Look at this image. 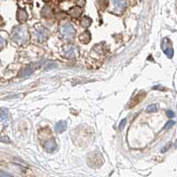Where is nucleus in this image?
Instances as JSON below:
<instances>
[{
    "instance_id": "9d476101",
    "label": "nucleus",
    "mask_w": 177,
    "mask_h": 177,
    "mask_svg": "<svg viewBox=\"0 0 177 177\" xmlns=\"http://www.w3.org/2000/svg\"><path fill=\"white\" fill-rule=\"evenodd\" d=\"M79 39L83 44H88V42L90 41V33L88 32V30H86L85 32L81 34V36H79Z\"/></svg>"
},
{
    "instance_id": "f257e3e1",
    "label": "nucleus",
    "mask_w": 177,
    "mask_h": 177,
    "mask_svg": "<svg viewBox=\"0 0 177 177\" xmlns=\"http://www.w3.org/2000/svg\"><path fill=\"white\" fill-rule=\"evenodd\" d=\"M12 37L18 44H25L29 39V34L27 28L25 27H16L12 32Z\"/></svg>"
},
{
    "instance_id": "7ed1b4c3",
    "label": "nucleus",
    "mask_w": 177,
    "mask_h": 177,
    "mask_svg": "<svg viewBox=\"0 0 177 177\" xmlns=\"http://www.w3.org/2000/svg\"><path fill=\"white\" fill-rule=\"evenodd\" d=\"M161 47H162L163 51L165 52V54L169 59H172L173 55H174V50H173V47H172L171 41L168 38H164L162 44H161Z\"/></svg>"
},
{
    "instance_id": "6ab92c4d",
    "label": "nucleus",
    "mask_w": 177,
    "mask_h": 177,
    "mask_svg": "<svg viewBox=\"0 0 177 177\" xmlns=\"http://www.w3.org/2000/svg\"><path fill=\"white\" fill-rule=\"evenodd\" d=\"M166 115L169 117V118H172V117L175 116V112L171 110H168L166 112Z\"/></svg>"
},
{
    "instance_id": "6e6552de",
    "label": "nucleus",
    "mask_w": 177,
    "mask_h": 177,
    "mask_svg": "<svg viewBox=\"0 0 177 177\" xmlns=\"http://www.w3.org/2000/svg\"><path fill=\"white\" fill-rule=\"evenodd\" d=\"M28 19V13L27 12L23 9H19L18 10V12H17V20L19 21V22L21 23H23L27 21Z\"/></svg>"
},
{
    "instance_id": "39448f33",
    "label": "nucleus",
    "mask_w": 177,
    "mask_h": 177,
    "mask_svg": "<svg viewBox=\"0 0 177 177\" xmlns=\"http://www.w3.org/2000/svg\"><path fill=\"white\" fill-rule=\"evenodd\" d=\"M114 9L118 12H123L127 7V0H112Z\"/></svg>"
},
{
    "instance_id": "1a4fd4ad",
    "label": "nucleus",
    "mask_w": 177,
    "mask_h": 177,
    "mask_svg": "<svg viewBox=\"0 0 177 177\" xmlns=\"http://www.w3.org/2000/svg\"><path fill=\"white\" fill-rule=\"evenodd\" d=\"M66 129V122L65 121H60L59 122H57V124L55 125V130L58 133L64 132Z\"/></svg>"
},
{
    "instance_id": "20e7f679",
    "label": "nucleus",
    "mask_w": 177,
    "mask_h": 177,
    "mask_svg": "<svg viewBox=\"0 0 177 177\" xmlns=\"http://www.w3.org/2000/svg\"><path fill=\"white\" fill-rule=\"evenodd\" d=\"M48 37V31L42 26H39V28H36V38L40 43L44 42Z\"/></svg>"
},
{
    "instance_id": "b1692460",
    "label": "nucleus",
    "mask_w": 177,
    "mask_h": 177,
    "mask_svg": "<svg viewBox=\"0 0 177 177\" xmlns=\"http://www.w3.org/2000/svg\"><path fill=\"white\" fill-rule=\"evenodd\" d=\"M176 142H177V141H176Z\"/></svg>"
},
{
    "instance_id": "4468645a",
    "label": "nucleus",
    "mask_w": 177,
    "mask_h": 177,
    "mask_svg": "<svg viewBox=\"0 0 177 177\" xmlns=\"http://www.w3.org/2000/svg\"><path fill=\"white\" fill-rule=\"evenodd\" d=\"M157 110H158V108H157V105L152 104V105H150L149 106L147 107L146 112H156Z\"/></svg>"
},
{
    "instance_id": "f03ea898",
    "label": "nucleus",
    "mask_w": 177,
    "mask_h": 177,
    "mask_svg": "<svg viewBox=\"0 0 177 177\" xmlns=\"http://www.w3.org/2000/svg\"><path fill=\"white\" fill-rule=\"evenodd\" d=\"M60 32L61 36L65 39H71L75 34V29L74 28L71 23L66 22L64 24H62L60 28Z\"/></svg>"
},
{
    "instance_id": "0eeeda50",
    "label": "nucleus",
    "mask_w": 177,
    "mask_h": 177,
    "mask_svg": "<svg viewBox=\"0 0 177 177\" xmlns=\"http://www.w3.org/2000/svg\"><path fill=\"white\" fill-rule=\"evenodd\" d=\"M68 12L74 18H78L79 16H81V14L83 13V9L80 6H74L68 11Z\"/></svg>"
},
{
    "instance_id": "9b49d317",
    "label": "nucleus",
    "mask_w": 177,
    "mask_h": 177,
    "mask_svg": "<svg viewBox=\"0 0 177 177\" xmlns=\"http://www.w3.org/2000/svg\"><path fill=\"white\" fill-rule=\"evenodd\" d=\"M32 73H33V68H31L30 66H28V67L24 68L22 72H21V74H20V76H21V77L28 76V75H30Z\"/></svg>"
},
{
    "instance_id": "2eb2a0df",
    "label": "nucleus",
    "mask_w": 177,
    "mask_h": 177,
    "mask_svg": "<svg viewBox=\"0 0 177 177\" xmlns=\"http://www.w3.org/2000/svg\"><path fill=\"white\" fill-rule=\"evenodd\" d=\"M65 56H66V58H69V59H72L74 57V51L73 49H68V50H66V53H65Z\"/></svg>"
},
{
    "instance_id": "5701e85b",
    "label": "nucleus",
    "mask_w": 177,
    "mask_h": 177,
    "mask_svg": "<svg viewBox=\"0 0 177 177\" xmlns=\"http://www.w3.org/2000/svg\"><path fill=\"white\" fill-rule=\"evenodd\" d=\"M43 1H44V2H49L50 0H43Z\"/></svg>"
},
{
    "instance_id": "aec40b11",
    "label": "nucleus",
    "mask_w": 177,
    "mask_h": 177,
    "mask_svg": "<svg viewBox=\"0 0 177 177\" xmlns=\"http://www.w3.org/2000/svg\"><path fill=\"white\" fill-rule=\"evenodd\" d=\"M0 176H10V175L7 173H5V172L0 171Z\"/></svg>"
},
{
    "instance_id": "dca6fc26",
    "label": "nucleus",
    "mask_w": 177,
    "mask_h": 177,
    "mask_svg": "<svg viewBox=\"0 0 177 177\" xmlns=\"http://www.w3.org/2000/svg\"><path fill=\"white\" fill-rule=\"evenodd\" d=\"M175 122H174V121H168L167 123H166V125H165V127H164V129H169V128H171L174 125H175Z\"/></svg>"
},
{
    "instance_id": "f3484780",
    "label": "nucleus",
    "mask_w": 177,
    "mask_h": 177,
    "mask_svg": "<svg viewBox=\"0 0 177 177\" xmlns=\"http://www.w3.org/2000/svg\"><path fill=\"white\" fill-rule=\"evenodd\" d=\"M0 142H2V143H6V144H9V143H11V140L10 138L8 137V136H2V137H0Z\"/></svg>"
},
{
    "instance_id": "a211bd4d",
    "label": "nucleus",
    "mask_w": 177,
    "mask_h": 177,
    "mask_svg": "<svg viewBox=\"0 0 177 177\" xmlns=\"http://www.w3.org/2000/svg\"><path fill=\"white\" fill-rule=\"evenodd\" d=\"M126 119H123L122 122H121V123H120V125H119V127L121 128V129H122L123 127H125V125H126Z\"/></svg>"
},
{
    "instance_id": "4be33fe9",
    "label": "nucleus",
    "mask_w": 177,
    "mask_h": 177,
    "mask_svg": "<svg viewBox=\"0 0 177 177\" xmlns=\"http://www.w3.org/2000/svg\"><path fill=\"white\" fill-rule=\"evenodd\" d=\"M169 146H170V144H168V145H167V146H166V147H165V148H164V149L162 150V151H162V152H165V151H167V150H168V148H169Z\"/></svg>"
},
{
    "instance_id": "423d86ee",
    "label": "nucleus",
    "mask_w": 177,
    "mask_h": 177,
    "mask_svg": "<svg viewBox=\"0 0 177 177\" xmlns=\"http://www.w3.org/2000/svg\"><path fill=\"white\" fill-rule=\"evenodd\" d=\"M44 148H45V151L47 152H53L57 149V143H56L55 140L51 139V140L47 141L44 144Z\"/></svg>"
},
{
    "instance_id": "ddd939ff",
    "label": "nucleus",
    "mask_w": 177,
    "mask_h": 177,
    "mask_svg": "<svg viewBox=\"0 0 177 177\" xmlns=\"http://www.w3.org/2000/svg\"><path fill=\"white\" fill-rule=\"evenodd\" d=\"M91 24V19H89L88 17H83V22H82V26L83 28H87Z\"/></svg>"
},
{
    "instance_id": "f8f14e48",
    "label": "nucleus",
    "mask_w": 177,
    "mask_h": 177,
    "mask_svg": "<svg viewBox=\"0 0 177 177\" xmlns=\"http://www.w3.org/2000/svg\"><path fill=\"white\" fill-rule=\"evenodd\" d=\"M8 116V111L6 108H0V122L6 120Z\"/></svg>"
},
{
    "instance_id": "412c9836",
    "label": "nucleus",
    "mask_w": 177,
    "mask_h": 177,
    "mask_svg": "<svg viewBox=\"0 0 177 177\" xmlns=\"http://www.w3.org/2000/svg\"><path fill=\"white\" fill-rule=\"evenodd\" d=\"M4 44H5V41L0 37V49L4 46Z\"/></svg>"
}]
</instances>
